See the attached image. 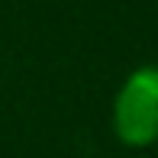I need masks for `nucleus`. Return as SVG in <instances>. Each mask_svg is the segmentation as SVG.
<instances>
[{
  "label": "nucleus",
  "instance_id": "obj_1",
  "mask_svg": "<svg viewBox=\"0 0 158 158\" xmlns=\"http://www.w3.org/2000/svg\"><path fill=\"white\" fill-rule=\"evenodd\" d=\"M110 129L132 152L158 145V64H139L123 77L113 94Z\"/></svg>",
  "mask_w": 158,
  "mask_h": 158
}]
</instances>
